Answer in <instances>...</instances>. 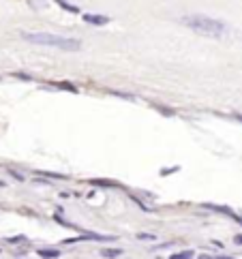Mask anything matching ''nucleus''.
Segmentation results:
<instances>
[{"label":"nucleus","instance_id":"8","mask_svg":"<svg viewBox=\"0 0 242 259\" xmlns=\"http://www.w3.org/2000/svg\"><path fill=\"white\" fill-rule=\"evenodd\" d=\"M90 184H94V186H116V182H111V180H90Z\"/></svg>","mask_w":242,"mask_h":259},{"label":"nucleus","instance_id":"11","mask_svg":"<svg viewBox=\"0 0 242 259\" xmlns=\"http://www.w3.org/2000/svg\"><path fill=\"white\" fill-rule=\"evenodd\" d=\"M236 118H238V120H242V116H240V114H236Z\"/></svg>","mask_w":242,"mask_h":259},{"label":"nucleus","instance_id":"9","mask_svg":"<svg viewBox=\"0 0 242 259\" xmlns=\"http://www.w3.org/2000/svg\"><path fill=\"white\" fill-rule=\"evenodd\" d=\"M197 259H215V257H210V255H199Z\"/></svg>","mask_w":242,"mask_h":259},{"label":"nucleus","instance_id":"5","mask_svg":"<svg viewBox=\"0 0 242 259\" xmlns=\"http://www.w3.org/2000/svg\"><path fill=\"white\" fill-rule=\"evenodd\" d=\"M54 2L58 4V7H62L64 11H69V13H80L78 4H71V2H67V0H54Z\"/></svg>","mask_w":242,"mask_h":259},{"label":"nucleus","instance_id":"10","mask_svg":"<svg viewBox=\"0 0 242 259\" xmlns=\"http://www.w3.org/2000/svg\"><path fill=\"white\" fill-rule=\"evenodd\" d=\"M236 242H238V244H242V235H236Z\"/></svg>","mask_w":242,"mask_h":259},{"label":"nucleus","instance_id":"1","mask_svg":"<svg viewBox=\"0 0 242 259\" xmlns=\"http://www.w3.org/2000/svg\"><path fill=\"white\" fill-rule=\"evenodd\" d=\"M180 22L185 24L187 28H191V30H195L199 34H206V37H223V34L227 32V26L219 20H215V17H208V15H185L180 17Z\"/></svg>","mask_w":242,"mask_h":259},{"label":"nucleus","instance_id":"6","mask_svg":"<svg viewBox=\"0 0 242 259\" xmlns=\"http://www.w3.org/2000/svg\"><path fill=\"white\" fill-rule=\"evenodd\" d=\"M122 253V249H103L101 251V255L103 257H108V259H114V257H118Z\"/></svg>","mask_w":242,"mask_h":259},{"label":"nucleus","instance_id":"2","mask_svg":"<svg viewBox=\"0 0 242 259\" xmlns=\"http://www.w3.org/2000/svg\"><path fill=\"white\" fill-rule=\"evenodd\" d=\"M24 39L30 41V43L56 47V50H64V52H78L81 47V41L78 39H69V37H60V34H50V32H24Z\"/></svg>","mask_w":242,"mask_h":259},{"label":"nucleus","instance_id":"3","mask_svg":"<svg viewBox=\"0 0 242 259\" xmlns=\"http://www.w3.org/2000/svg\"><path fill=\"white\" fill-rule=\"evenodd\" d=\"M81 17H84L86 24H92V26H105L109 22L105 15H97V13H81Z\"/></svg>","mask_w":242,"mask_h":259},{"label":"nucleus","instance_id":"7","mask_svg":"<svg viewBox=\"0 0 242 259\" xmlns=\"http://www.w3.org/2000/svg\"><path fill=\"white\" fill-rule=\"evenodd\" d=\"M169 259H193V251H180V253H174Z\"/></svg>","mask_w":242,"mask_h":259},{"label":"nucleus","instance_id":"12","mask_svg":"<svg viewBox=\"0 0 242 259\" xmlns=\"http://www.w3.org/2000/svg\"><path fill=\"white\" fill-rule=\"evenodd\" d=\"M216 259H232V257H216Z\"/></svg>","mask_w":242,"mask_h":259},{"label":"nucleus","instance_id":"4","mask_svg":"<svg viewBox=\"0 0 242 259\" xmlns=\"http://www.w3.org/2000/svg\"><path fill=\"white\" fill-rule=\"evenodd\" d=\"M37 255L43 257V259H56L58 255H60V251H58V249H39Z\"/></svg>","mask_w":242,"mask_h":259}]
</instances>
